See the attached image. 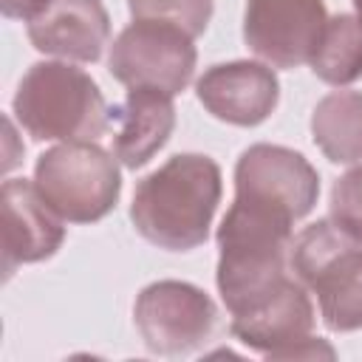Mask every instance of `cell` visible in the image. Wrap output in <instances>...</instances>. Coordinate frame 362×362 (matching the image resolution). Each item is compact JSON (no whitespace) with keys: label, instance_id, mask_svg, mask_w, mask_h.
Here are the masks:
<instances>
[{"label":"cell","instance_id":"1","mask_svg":"<svg viewBox=\"0 0 362 362\" xmlns=\"http://www.w3.org/2000/svg\"><path fill=\"white\" fill-rule=\"evenodd\" d=\"M221 195L223 178L215 158L175 153L136 184L130 221L147 243L189 252L206 240Z\"/></svg>","mask_w":362,"mask_h":362},{"label":"cell","instance_id":"2","mask_svg":"<svg viewBox=\"0 0 362 362\" xmlns=\"http://www.w3.org/2000/svg\"><path fill=\"white\" fill-rule=\"evenodd\" d=\"M218 294L232 317L269 300L288 277L294 221L263 206L232 201L218 226Z\"/></svg>","mask_w":362,"mask_h":362},{"label":"cell","instance_id":"3","mask_svg":"<svg viewBox=\"0 0 362 362\" xmlns=\"http://www.w3.org/2000/svg\"><path fill=\"white\" fill-rule=\"evenodd\" d=\"M11 113L34 141H96L110 127L99 85L65 59L34 62L17 85Z\"/></svg>","mask_w":362,"mask_h":362},{"label":"cell","instance_id":"4","mask_svg":"<svg viewBox=\"0 0 362 362\" xmlns=\"http://www.w3.org/2000/svg\"><path fill=\"white\" fill-rule=\"evenodd\" d=\"M291 274L317 294L325 328L348 334L362 328V243L331 218L308 223L291 240Z\"/></svg>","mask_w":362,"mask_h":362},{"label":"cell","instance_id":"5","mask_svg":"<svg viewBox=\"0 0 362 362\" xmlns=\"http://www.w3.org/2000/svg\"><path fill=\"white\" fill-rule=\"evenodd\" d=\"M34 187L62 221L96 223L119 204V158L96 141H62L37 158Z\"/></svg>","mask_w":362,"mask_h":362},{"label":"cell","instance_id":"6","mask_svg":"<svg viewBox=\"0 0 362 362\" xmlns=\"http://www.w3.org/2000/svg\"><path fill=\"white\" fill-rule=\"evenodd\" d=\"M133 322L150 354L187 356L218 331V305L187 280H156L139 291Z\"/></svg>","mask_w":362,"mask_h":362},{"label":"cell","instance_id":"7","mask_svg":"<svg viewBox=\"0 0 362 362\" xmlns=\"http://www.w3.org/2000/svg\"><path fill=\"white\" fill-rule=\"evenodd\" d=\"M195 37L161 20H133L110 45L107 71L127 88L181 93L195 74Z\"/></svg>","mask_w":362,"mask_h":362},{"label":"cell","instance_id":"8","mask_svg":"<svg viewBox=\"0 0 362 362\" xmlns=\"http://www.w3.org/2000/svg\"><path fill=\"white\" fill-rule=\"evenodd\" d=\"M314 320L317 314L308 288L291 274L269 300L232 317L229 331L238 342L266 359H314L320 354L334 356V348L314 337Z\"/></svg>","mask_w":362,"mask_h":362},{"label":"cell","instance_id":"9","mask_svg":"<svg viewBox=\"0 0 362 362\" xmlns=\"http://www.w3.org/2000/svg\"><path fill=\"white\" fill-rule=\"evenodd\" d=\"M235 198L303 221L320 198V173L311 161L283 144H252L235 164Z\"/></svg>","mask_w":362,"mask_h":362},{"label":"cell","instance_id":"10","mask_svg":"<svg viewBox=\"0 0 362 362\" xmlns=\"http://www.w3.org/2000/svg\"><path fill=\"white\" fill-rule=\"evenodd\" d=\"M325 23L322 0H246L243 42L272 68H300L311 59Z\"/></svg>","mask_w":362,"mask_h":362},{"label":"cell","instance_id":"11","mask_svg":"<svg viewBox=\"0 0 362 362\" xmlns=\"http://www.w3.org/2000/svg\"><path fill=\"white\" fill-rule=\"evenodd\" d=\"M195 96L218 122L257 127L274 113L280 102V82L269 62L235 59L206 68L195 82Z\"/></svg>","mask_w":362,"mask_h":362},{"label":"cell","instance_id":"12","mask_svg":"<svg viewBox=\"0 0 362 362\" xmlns=\"http://www.w3.org/2000/svg\"><path fill=\"white\" fill-rule=\"evenodd\" d=\"M3 212V272H11L23 263H40L57 255L65 240V221L40 198L34 181L6 178L0 189Z\"/></svg>","mask_w":362,"mask_h":362},{"label":"cell","instance_id":"13","mask_svg":"<svg viewBox=\"0 0 362 362\" xmlns=\"http://www.w3.org/2000/svg\"><path fill=\"white\" fill-rule=\"evenodd\" d=\"M28 42L65 62H96L110 40V17L102 0H51L25 25Z\"/></svg>","mask_w":362,"mask_h":362},{"label":"cell","instance_id":"14","mask_svg":"<svg viewBox=\"0 0 362 362\" xmlns=\"http://www.w3.org/2000/svg\"><path fill=\"white\" fill-rule=\"evenodd\" d=\"M110 119L119 124L113 136V156L127 167H144L175 130L173 96L156 88H130L127 99L110 107Z\"/></svg>","mask_w":362,"mask_h":362},{"label":"cell","instance_id":"15","mask_svg":"<svg viewBox=\"0 0 362 362\" xmlns=\"http://www.w3.org/2000/svg\"><path fill=\"white\" fill-rule=\"evenodd\" d=\"M311 139L334 164L362 161V90H331L311 113Z\"/></svg>","mask_w":362,"mask_h":362},{"label":"cell","instance_id":"16","mask_svg":"<svg viewBox=\"0 0 362 362\" xmlns=\"http://www.w3.org/2000/svg\"><path fill=\"white\" fill-rule=\"evenodd\" d=\"M308 65L328 85L345 88L356 82L362 76V20L356 14L328 17Z\"/></svg>","mask_w":362,"mask_h":362},{"label":"cell","instance_id":"17","mask_svg":"<svg viewBox=\"0 0 362 362\" xmlns=\"http://www.w3.org/2000/svg\"><path fill=\"white\" fill-rule=\"evenodd\" d=\"M133 20H161L201 37L212 20V0H127Z\"/></svg>","mask_w":362,"mask_h":362},{"label":"cell","instance_id":"18","mask_svg":"<svg viewBox=\"0 0 362 362\" xmlns=\"http://www.w3.org/2000/svg\"><path fill=\"white\" fill-rule=\"evenodd\" d=\"M331 221L362 243V164L342 173L331 187Z\"/></svg>","mask_w":362,"mask_h":362},{"label":"cell","instance_id":"19","mask_svg":"<svg viewBox=\"0 0 362 362\" xmlns=\"http://www.w3.org/2000/svg\"><path fill=\"white\" fill-rule=\"evenodd\" d=\"M48 3H51V0H0V11H3V17H8V20H23V23H28V20H34Z\"/></svg>","mask_w":362,"mask_h":362},{"label":"cell","instance_id":"20","mask_svg":"<svg viewBox=\"0 0 362 362\" xmlns=\"http://www.w3.org/2000/svg\"><path fill=\"white\" fill-rule=\"evenodd\" d=\"M354 3V11H356V17L362 20V0H351Z\"/></svg>","mask_w":362,"mask_h":362}]
</instances>
